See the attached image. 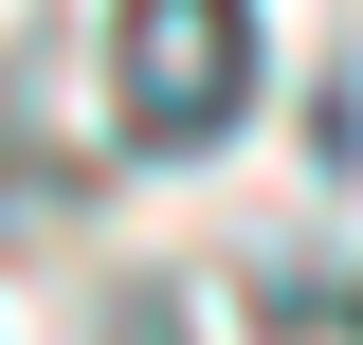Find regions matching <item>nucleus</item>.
<instances>
[{
    "label": "nucleus",
    "instance_id": "1",
    "mask_svg": "<svg viewBox=\"0 0 363 345\" xmlns=\"http://www.w3.org/2000/svg\"><path fill=\"white\" fill-rule=\"evenodd\" d=\"M109 73H128V146H218L255 109V0H128Z\"/></svg>",
    "mask_w": 363,
    "mask_h": 345
}]
</instances>
